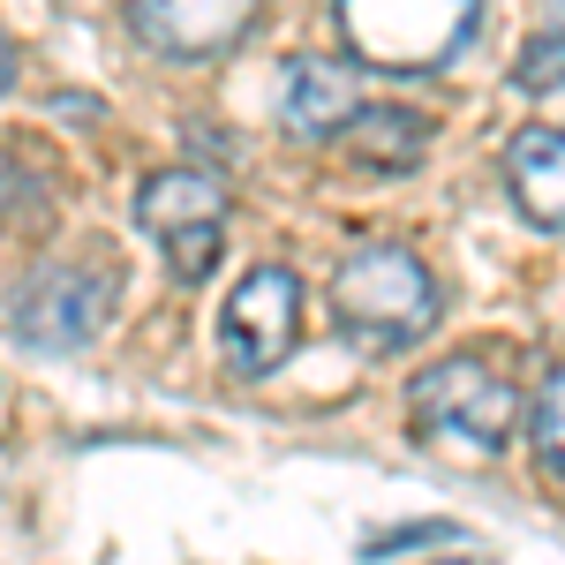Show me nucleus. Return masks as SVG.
Returning <instances> with one entry per match:
<instances>
[{
    "mask_svg": "<svg viewBox=\"0 0 565 565\" xmlns=\"http://www.w3.org/2000/svg\"><path fill=\"white\" fill-rule=\"evenodd\" d=\"M482 0H340V39L362 68L430 76L476 39Z\"/></svg>",
    "mask_w": 565,
    "mask_h": 565,
    "instance_id": "nucleus-2",
    "label": "nucleus"
},
{
    "mask_svg": "<svg viewBox=\"0 0 565 565\" xmlns=\"http://www.w3.org/2000/svg\"><path fill=\"white\" fill-rule=\"evenodd\" d=\"M218 340L242 377H271L302 340V279L287 264H257L218 309Z\"/></svg>",
    "mask_w": 565,
    "mask_h": 565,
    "instance_id": "nucleus-5",
    "label": "nucleus"
},
{
    "mask_svg": "<svg viewBox=\"0 0 565 565\" xmlns=\"http://www.w3.org/2000/svg\"><path fill=\"white\" fill-rule=\"evenodd\" d=\"M39 196H45L39 174L15 151H0V226H23V204H39Z\"/></svg>",
    "mask_w": 565,
    "mask_h": 565,
    "instance_id": "nucleus-13",
    "label": "nucleus"
},
{
    "mask_svg": "<svg viewBox=\"0 0 565 565\" xmlns=\"http://www.w3.org/2000/svg\"><path fill=\"white\" fill-rule=\"evenodd\" d=\"M332 317L362 332L370 348H407L437 324V279L430 264L399 242H370L332 271Z\"/></svg>",
    "mask_w": 565,
    "mask_h": 565,
    "instance_id": "nucleus-3",
    "label": "nucleus"
},
{
    "mask_svg": "<svg viewBox=\"0 0 565 565\" xmlns=\"http://www.w3.org/2000/svg\"><path fill=\"white\" fill-rule=\"evenodd\" d=\"M527 437H535V460H543L551 476H565V370L543 377L535 407H527Z\"/></svg>",
    "mask_w": 565,
    "mask_h": 565,
    "instance_id": "nucleus-11",
    "label": "nucleus"
},
{
    "mask_svg": "<svg viewBox=\"0 0 565 565\" xmlns=\"http://www.w3.org/2000/svg\"><path fill=\"white\" fill-rule=\"evenodd\" d=\"M226 181L204 174V167H159V174L136 189V218H143V234L167 249L174 264V279H204L226 249Z\"/></svg>",
    "mask_w": 565,
    "mask_h": 565,
    "instance_id": "nucleus-4",
    "label": "nucleus"
},
{
    "mask_svg": "<svg viewBox=\"0 0 565 565\" xmlns=\"http://www.w3.org/2000/svg\"><path fill=\"white\" fill-rule=\"evenodd\" d=\"M264 0H129L136 39L167 61H212L257 31Z\"/></svg>",
    "mask_w": 565,
    "mask_h": 565,
    "instance_id": "nucleus-6",
    "label": "nucleus"
},
{
    "mask_svg": "<svg viewBox=\"0 0 565 565\" xmlns=\"http://www.w3.org/2000/svg\"><path fill=\"white\" fill-rule=\"evenodd\" d=\"M505 189H513L521 218H535V226L558 234L565 226V129L535 121V129L513 136V143H505Z\"/></svg>",
    "mask_w": 565,
    "mask_h": 565,
    "instance_id": "nucleus-9",
    "label": "nucleus"
},
{
    "mask_svg": "<svg viewBox=\"0 0 565 565\" xmlns=\"http://www.w3.org/2000/svg\"><path fill=\"white\" fill-rule=\"evenodd\" d=\"M407 407H415V437L452 460H498L521 430V392L482 354H445L430 370H415Z\"/></svg>",
    "mask_w": 565,
    "mask_h": 565,
    "instance_id": "nucleus-1",
    "label": "nucleus"
},
{
    "mask_svg": "<svg viewBox=\"0 0 565 565\" xmlns=\"http://www.w3.org/2000/svg\"><path fill=\"white\" fill-rule=\"evenodd\" d=\"M348 136H354V151H362L370 167H415V159H423V121L399 114V106H362Z\"/></svg>",
    "mask_w": 565,
    "mask_h": 565,
    "instance_id": "nucleus-10",
    "label": "nucleus"
},
{
    "mask_svg": "<svg viewBox=\"0 0 565 565\" xmlns=\"http://www.w3.org/2000/svg\"><path fill=\"white\" fill-rule=\"evenodd\" d=\"M513 84L521 90H558L565 84V31H535L527 53L513 61Z\"/></svg>",
    "mask_w": 565,
    "mask_h": 565,
    "instance_id": "nucleus-12",
    "label": "nucleus"
},
{
    "mask_svg": "<svg viewBox=\"0 0 565 565\" xmlns=\"http://www.w3.org/2000/svg\"><path fill=\"white\" fill-rule=\"evenodd\" d=\"M452 565H468V558H452Z\"/></svg>",
    "mask_w": 565,
    "mask_h": 565,
    "instance_id": "nucleus-14",
    "label": "nucleus"
},
{
    "mask_svg": "<svg viewBox=\"0 0 565 565\" xmlns=\"http://www.w3.org/2000/svg\"><path fill=\"white\" fill-rule=\"evenodd\" d=\"M354 114H362V90L340 61H324V53H309L287 68V84H279V129L302 136V143H332V136L354 129Z\"/></svg>",
    "mask_w": 565,
    "mask_h": 565,
    "instance_id": "nucleus-8",
    "label": "nucleus"
},
{
    "mask_svg": "<svg viewBox=\"0 0 565 565\" xmlns=\"http://www.w3.org/2000/svg\"><path fill=\"white\" fill-rule=\"evenodd\" d=\"M106 309H114V287L98 271H39L31 295L15 302V332L45 354H68V348H84V340H98Z\"/></svg>",
    "mask_w": 565,
    "mask_h": 565,
    "instance_id": "nucleus-7",
    "label": "nucleus"
}]
</instances>
